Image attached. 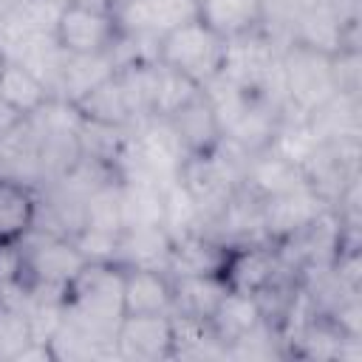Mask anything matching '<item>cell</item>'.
Segmentation results:
<instances>
[{
	"label": "cell",
	"mask_w": 362,
	"mask_h": 362,
	"mask_svg": "<svg viewBox=\"0 0 362 362\" xmlns=\"http://www.w3.org/2000/svg\"><path fill=\"white\" fill-rule=\"evenodd\" d=\"M280 79H283V96H286V116H311L317 107H322L328 99H334L337 82H334V57L286 42L280 48Z\"/></svg>",
	"instance_id": "1"
},
{
	"label": "cell",
	"mask_w": 362,
	"mask_h": 362,
	"mask_svg": "<svg viewBox=\"0 0 362 362\" xmlns=\"http://www.w3.org/2000/svg\"><path fill=\"white\" fill-rule=\"evenodd\" d=\"M223 48L226 40L201 17H192L158 37V62L189 76L198 85H206L221 74Z\"/></svg>",
	"instance_id": "2"
},
{
	"label": "cell",
	"mask_w": 362,
	"mask_h": 362,
	"mask_svg": "<svg viewBox=\"0 0 362 362\" xmlns=\"http://www.w3.org/2000/svg\"><path fill=\"white\" fill-rule=\"evenodd\" d=\"M113 6L99 0H71L59 8L54 40L65 54H107L119 40Z\"/></svg>",
	"instance_id": "3"
},
{
	"label": "cell",
	"mask_w": 362,
	"mask_h": 362,
	"mask_svg": "<svg viewBox=\"0 0 362 362\" xmlns=\"http://www.w3.org/2000/svg\"><path fill=\"white\" fill-rule=\"evenodd\" d=\"M221 277L229 291L257 297L274 283L297 274L286 269L272 240H246V243H226V260Z\"/></svg>",
	"instance_id": "4"
},
{
	"label": "cell",
	"mask_w": 362,
	"mask_h": 362,
	"mask_svg": "<svg viewBox=\"0 0 362 362\" xmlns=\"http://www.w3.org/2000/svg\"><path fill=\"white\" fill-rule=\"evenodd\" d=\"M113 342L119 359H136V362L173 359V314L122 317Z\"/></svg>",
	"instance_id": "5"
},
{
	"label": "cell",
	"mask_w": 362,
	"mask_h": 362,
	"mask_svg": "<svg viewBox=\"0 0 362 362\" xmlns=\"http://www.w3.org/2000/svg\"><path fill=\"white\" fill-rule=\"evenodd\" d=\"M328 206L331 204L311 184H303V187H297L291 192L266 198L263 201V229H266V238L272 243H277V240L300 232L305 223H311Z\"/></svg>",
	"instance_id": "6"
},
{
	"label": "cell",
	"mask_w": 362,
	"mask_h": 362,
	"mask_svg": "<svg viewBox=\"0 0 362 362\" xmlns=\"http://www.w3.org/2000/svg\"><path fill=\"white\" fill-rule=\"evenodd\" d=\"M130 314H173L170 272L122 266V317Z\"/></svg>",
	"instance_id": "7"
},
{
	"label": "cell",
	"mask_w": 362,
	"mask_h": 362,
	"mask_svg": "<svg viewBox=\"0 0 362 362\" xmlns=\"http://www.w3.org/2000/svg\"><path fill=\"white\" fill-rule=\"evenodd\" d=\"M40 215V189L28 181L0 175V246L20 243Z\"/></svg>",
	"instance_id": "8"
},
{
	"label": "cell",
	"mask_w": 362,
	"mask_h": 362,
	"mask_svg": "<svg viewBox=\"0 0 362 362\" xmlns=\"http://www.w3.org/2000/svg\"><path fill=\"white\" fill-rule=\"evenodd\" d=\"M303 184H308L305 173L294 161H288L280 153H274L272 147L249 158V164L243 170V181H240V187L249 189L260 201L283 195V192H291V189H297Z\"/></svg>",
	"instance_id": "9"
},
{
	"label": "cell",
	"mask_w": 362,
	"mask_h": 362,
	"mask_svg": "<svg viewBox=\"0 0 362 362\" xmlns=\"http://www.w3.org/2000/svg\"><path fill=\"white\" fill-rule=\"evenodd\" d=\"M173 235L161 223L150 226H124L119 232L116 263L119 266H139V269H161L170 266Z\"/></svg>",
	"instance_id": "10"
},
{
	"label": "cell",
	"mask_w": 362,
	"mask_h": 362,
	"mask_svg": "<svg viewBox=\"0 0 362 362\" xmlns=\"http://www.w3.org/2000/svg\"><path fill=\"white\" fill-rule=\"evenodd\" d=\"M226 260V243L209 232H187L173 238L170 266L173 277L178 274H221Z\"/></svg>",
	"instance_id": "11"
},
{
	"label": "cell",
	"mask_w": 362,
	"mask_h": 362,
	"mask_svg": "<svg viewBox=\"0 0 362 362\" xmlns=\"http://www.w3.org/2000/svg\"><path fill=\"white\" fill-rule=\"evenodd\" d=\"M170 124H173V130L178 133V139H181L187 156L206 153V150L218 147L221 139H223V130H221V124H218V116H215L209 99L204 96V90H201L192 102H187L181 110H175V113L170 116Z\"/></svg>",
	"instance_id": "12"
},
{
	"label": "cell",
	"mask_w": 362,
	"mask_h": 362,
	"mask_svg": "<svg viewBox=\"0 0 362 362\" xmlns=\"http://www.w3.org/2000/svg\"><path fill=\"white\" fill-rule=\"evenodd\" d=\"M226 291L221 274H178L173 277V314L209 322Z\"/></svg>",
	"instance_id": "13"
},
{
	"label": "cell",
	"mask_w": 362,
	"mask_h": 362,
	"mask_svg": "<svg viewBox=\"0 0 362 362\" xmlns=\"http://www.w3.org/2000/svg\"><path fill=\"white\" fill-rule=\"evenodd\" d=\"M260 322H266V320H263V308H260L257 297L238 294V291H226V297L209 317V328H212L215 339L223 345V351L229 345H235L240 337L252 334Z\"/></svg>",
	"instance_id": "14"
},
{
	"label": "cell",
	"mask_w": 362,
	"mask_h": 362,
	"mask_svg": "<svg viewBox=\"0 0 362 362\" xmlns=\"http://www.w3.org/2000/svg\"><path fill=\"white\" fill-rule=\"evenodd\" d=\"M82 113V119H90V122H99V124H110V127H124V130H133V124L139 122L127 96H124V88L119 82V76L113 74L107 82L96 85L90 93H85L79 102H74Z\"/></svg>",
	"instance_id": "15"
},
{
	"label": "cell",
	"mask_w": 362,
	"mask_h": 362,
	"mask_svg": "<svg viewBox=\"0 0 362 362\" xmlns=\"http://www.w3.org/2000/svg\"><path fill=\"white\" fill-rule=\"evenodd\" d=\"M116 71H119V65L110 51L107 54H68L65 71H62V85H59V99L79 102L96 85L107 82Z\"/></svg>",
	"instance_id": "16"
},
{
	"label": "cell",
	"mask_w": 362,
	"mask_h": 362,
	"mask_svg": "<svg viewBox=\"0 0 362 362\" xmlns=\"http://www.w3.org/2000/svg\"><path fill=\"white\" fill-rule=\"evenodd\" d=\"M122 209L124 226H164V184L150 175L122 178Z\"/></svg>",
	"instance_id": "17"
},
{
	"label": "cell",
	"mask_w": 362,
	"mask_h": 362,
	"mask_svg": "<svg viewBox=\"0 0 362 362\" xmlns=\"http://www.w3.org/2000/svg\"><path fill=\"white\" fill-rule=\"evenodd\" d=\"M198 17L223 40L263 25V0H204Z\"/></svg>",
	"instance_id": "18"
},
{
	"label": "cell",
	"mask_w": 362,
	"mask_h": 362,
	"mask_svg": "<svg viewBox=\"0 0 362 362\" xmlns=\"http://www.w3.org/2000/svg\"><path fill=\"white\" fill-rule=\"evenodd\" d=\"M0 99H6L11 107H17L23 116H34L54 93L42 85V79L28 71L17 59H6L3 74H0Z\"/></svg>",
	"instance_id": "19"
},
{
	"label": "cell",
	"mask_w": 362,
	"mask_h": 362,
	"mask_svg": "<svg viewBox=\"0 0 362 362\" xmlns=\"http://www.w3.org/2000/svg\"><path fill=\"white\" fill-rule=\"evenodd\" d=\"M107 232L124 229V209H122V178H110L102 187H96L85 198V223Z\"/></svg>",
	"instance_id": "20"
},
{
	"label": "cell",
	"mask_w": 362,
	"mask_h": 362,
	"mask_svg": "<svg viewBox=\"0 0 362 362\" xmlns=\"http://www.w3.org/2000/svg\"><path fill=\"white\" fill-rule=\"evenodd\" d=\"M164 229L173 238L187 232H204V215L178 178L164 184Z\"/></svg>",
	"instance_id": "21"
},
{
	"label": "cell",
	"mask_w": 362,
	"mask_h": 362,
	"mask_svg": "<svg viewBox=\"0 0 362 362\" xmlns=\"http://www.w3.org/2000/svg\"><path fill=\"white\" fill-rule=\"evenodd\" d=\"M201 93V85L192 82L189 76L167 68L158 62V85H156V102H153V116L170 119L175 110H181L187 102H192Z\"/></svg>",
	"instance_id": "22"
},
{
	"label": "cell",
	"mask_w": 362,
	"mask_h": 362,
	"mask_svg": "<svg viewBox=\"0 0 362 362\" xmlns=\"http://www.w3.org/2000/svg\"><path fill=\"white\" fill-rule=\"evenodd\" d=\"M34 342L28 317L6 303H0V359L17 362L20 354Z\"/></svg>",
	"instance_id": "23"
},
{
	"label": "cell",
	"mask_w": 362,
	"mask_h": 362,
	"mask_svg": "<svg viewBox=\"0 0 362 362\" xmlns=\"http://www.w3.org/2000/svg\"><path fill=\"white\" fill-rule=\"evenodd\" d=\"M76 249L88 263H116V246H119V232L96 229V226H82L74 238Z\"/></svg>",
	"instance_id": "24"
},
{
	"label": "cell",
	"mask_w": 362,
	"mask_h": 362,
	"mask_svg": "<svg viewBox=\"0 0 362 362\" xmlns=\"http://www.w3.org/2000/svg\"><path fill=\"white\" fill-rule=\"evenodd\" d=\"M25 122H28V116H23L17 107H11L6 99H0V139L17 133Z\"/></svg>",
	"instance_id": "25"
},
{
	"label": "cell",
	"mask_w": 362,
	"mask_h": 362,
	"mask_svg": "<svg viewBox=\"0 0 362 362\" xmlns=\"http://www.w3.org/2000/svg\"><path fill=\"white\" fill-rule=\"evenodd\" d=\"M6 59H8V57H6V51L0 48V74H3V65H6Z\"/></svg>",
	"instance_id": "26"
},
{
	"label": "cell",
	"mask_w": 362,
	"mask_h": 362,
	"mask_svg": "<svg viewBox=\"0 0 362 362\" xmlns=\"http://www.w3.org/2000/svg\"><path fill=\"white\" fill-rule=\"evenodd\" d=\"M45 3H54V6H65V3H71V0H45Z\"/></svg>",
	"instance_id": "27"
},
{
	"label": "cell",
	"mask_w": 362,
	"mask_h": 362,
	"mask_svg": "<svg viewBox=\"0 0 362 362\" xmlns=\"http://www.w3.org/2000/svg\"><path fill=\"white\" fill-rule=\"evenodd\" d=\"M192 3H195V6H198V3H204V0H192Z\"/></svg>",
	"instance_id": "28"
}]
</instances>
